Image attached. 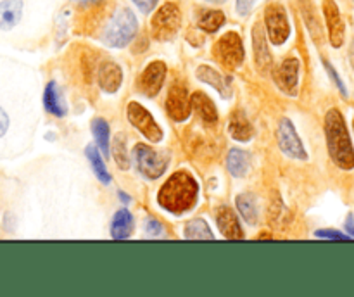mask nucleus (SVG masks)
<instances>
[{
  "mask_svg": "<svg viewBox=\"0 0 354 297\" xmlns=\"http://www.w3.org/2000/svg\"><path fill=\"white\" fill-rule=\"evenodd\" d=\"M33 82L24 66L0 55V159L28 147L31 135Z\"/></svg>",
  "mask_w": 354,
  "mask_h": 297,
  "instance_id": "nucleus-1",
  "label": "nucleus"
},
{
  "mask_svg": "<svg viewBox=\"0 0 354 297\" xmlns=\"http://www.w3.org/2000/svg\"><path fill=\"white\" fill-rule=\"evenodd\" d=\"M197 192H199V186H197L196 178L190 173L178 171L173 173L166 180V183L159 190L158 200L161 207H165L169 213L183 214L192 209L197 200Z\"/></svg>",
  "mask_w": 354,
  "mask_h": 297,
  "instance_id": "nucleus-2",
  "label": "nucleus"
},
{
  "mask_svg": "<svg viewBox=\"0 0 354 297\" xmlns=\"http://www.w3.org/2000/svg\"><path fill=\"white\" fill-rule=\"evenodd\" d=\"M325 137H327V147L332 161L341 169H353L354 148L344 117L337 109H330L325 116Z\"/></svg>",
  "mask_w": 354,
  "mask_h": 297,
  "instance_id": "nucleus-3",
  "label": "nucleus"
},
{
  "mask_svg": "<svg viewBox=\"0 0 354 297\" xmlns=\"http://www.w3.org/2000/svg\"><path fill=\"white\" fill-rule=\"evenodd\" d=\"M138 30V21L133 10L128 7H121L114 12L111 21L104 30V41L109 47L123 48L135 38Z\"/></svg>",
  "mask_w": 354,
  "mask_h": 297,
  "instance_id": "nucleus-4",
  "label": "nucleus"
},
{
  "mask_svg": "<svg viewBox=\"0 0 354 297\" xmlns=\"http://www.w3.org/2000/svg\"><path fill=\"white\" fill-rule=\"evenodd\" d=\"M131 159L135 162V168L138 169L140 175L145 178L156 180L165 175L168 168V157L162 152H158L156 148L149 147L145 144H137L131 151Z\"/></svg>",
  "mask_w": 354,
  "mask_h": 297,
  "instance_id": "nucleus-5",
  "label": "nucleus"
},
{
  "mask_svg": "<svg viewBox=\"0 0 354 297\" xmlns=\"http://www.w3.org/2000/svg\"><path fill=\"white\" fill-rule=\"evenodd\" d=\"M180 26H182V12L180 7L173 2H166L165 6L159 7L151 21L152 37L161 41L171 40L178 33Z\"/></svg>",
  "mask_w": 354,
  "mask_h": 297,
  "instance_id": "nucleus-6",
  "label": "nucleus"
},
{
  "mask_svg": "<svg viewBox=\"0 0 354 297\" xmlns=\"http://www.w3.org/2000/svg\"><path fill=\"white\" fill-rule=\"evenodd\" d=\"M265 26L273 45H283L290 37V23L282 3H270L265 9Z\"/></svg>",
  "mask_w": 354,
  "mask_h": 297,
  "instance_id": "nucleus-7",
  "label": "nucleus"
},
{
  "mask_svg": "<svg viewBox=\"0 0 354 297\" xmlns=\"http://www.w3.org/2000/svg\"><path fill=\"white\" fill-rule=\"evenodd\" d=\"M214 57L227 68L234 69L244 62V45L235 31H228L214 45Z\"/></svg>",
  "mask_w": 354,
  "mask_h": 297,
  "instance_id": "nucleus-8",
  "label": "nucleus"
},
{
  "mask_svg": "<svg viewBox=\"0 0 354 297\" xmlns=\"http://www.w3.org/2000/svg\"><path fill=\"white\" fill-rule=\"evenodd\" d=\"M127 116L128 119H130V123L133 124V126L137 128V130L147 138V140L154 142V144H158V142L162 140L161 128H159V124L156 123L152 114L149 113L144 106H140V104L137 102H130L128 104Z\"/></svg>",
  "mask_w": 354,
  "mask_h": 297,
  "instance_id": "nucleus-9",
  "label": "nucleus"
},
{
  "mask_svg": "<svg viewBox=\"0 0 354 297\" xmlns=\"http://www.w3.org/2000/svg\"><path fill=\"white\" fill-rule=\"evenodd\" d=\"M277 140H279V147L282 148L283 154L290 159H297V161H304L308 159L304 145L301 142L299 135H297L296 128H294L292 121L289 117H283L279 124V131H277Z\"/></svg>",
  "mask_w": 354,
  "mask_h": 297,
  "instance_id": "nucleus-10",
  "label": "nucleus"
},
{
  "mask_svg": "<svg viewBox=\"0 0 354 297\" xmlns=\"http://www.w3.org/2000/svg\"><path fill=\"white\" fill-rule=\"evenodd\" d=\"M24 0H0V35H12L24 19Z\"/></svg>",
  "mask_w": 354,
  "mask_h": 297,
  "instance_id": "nucleus-11",
  "label": "nucleus"
},
{
  "mask_svg": "<svg viewBox=\"0 0 354 297\" xmlns=\"http://www.w3.org/2000/svg\"><path fill=\"white\" fill-rule=\"evenodd\" d=\"M166 111H168L169 117H173L175 121H183L190 116V111H192L190 97L182 83H175L169 88L168 99H166Z\"/></svg>",
  "mask_w": 354,
  "mask_h": 297,
  "instance_id": "nucleus-12",
  "label": "nucleus"
},
{
  "mask_svg": "<svg viewBox=\"0 0 354 297\" xmlns=\"http://www.w3.org/2000/svg\"><path fill=\"white\" fill-rule=\"evenodd\" d=\"M166 76V64L162 61H154L144 69V73L140 75L138 79V88L142 93H145L147 97L158 95L159 90L162 88V83H165Z\"/></svg>",
  "mask_w": 354,
  "mask_h": 297,
  "instance_id": "nucleus-13",
  "label": "nucleus"
},
{
  "mask_svg": "<svg viewBox=\"0 0 354 297\" xmlns=\"http://www.w3.org/2000/svg\"><path fill=\"white\" fill-rule=\"evenodd\" d=\"M324 14L325 21H327L328 28V38H330L332 47L339 48L344 44V35H346V26L344 21H342L341 10H339L337 3L334 0H324Z\"/></svg>",
  "mask_w": 354,
  "mask_h": 297,
  "instance_id": "nucleus-14",
  "label": "nucleus"
},
{
  "mask_svg": "<svg viewBox=\"0 0 354 297\" xmlns=\"http://www.w3.org/2000/svg\"><path fill=\"white\" fill-rule=\"evenodd\" d=\"M275 82L282 92H294L299 82V61L297 59H286L275 71Z\"/></svg>",
  "mask_w": 354,
  "mask_h": 297,
  "instance_id": "nucleus-15",
  "label": "nucleus"
},
{
  "mask_svg": "<svg viewBox=\"0 0 354 297\" xmlns=\"http://www.w3.org/2000/svg\"><path fill=\"white\" fill-rule=\"evenodd\" d=\"M97 82H99L100 88L107 93H114L120 90L121 83H123V71L120 66L113 61L102 62L97 73Z\"/></svg>",
  "mask_w": 354,
  "mask_h": 297,
  "instance_id": "nucleus-16",
  "label": "nucleus"
},
{
  "mask_svg": "<svg viewBox=\"0 0 354 297\" xmlns=\"http://www.w3.org/2000/svg\"><path fill=\"white\" fill-rule=\"evenodd\" d=\"M216 223L218 227H220L221 233L227 238H230V240H241V238H244V233H242V228L241 224H239L237 216H235V213L230 207L223 206L218 209Z\"/></svg>",
  "mask_w": 354,
  "mask_h": 297,
  "instance_id": "nucleus-17",
  "label": "nucleus"
},
{
  "mask_svg": "<svg viewBox=\"0 0 354 297\" xmlns=\"http://www.w3.org/2000/svg\"><path fill=\"white\" fill-rule=\"evenodd\" d=\"M44 107L48 114L55 117H64L68 113V107H66L64 99H62L61 92H59V86L55 82H48L47 86L44 90Z\"/></svg>",
  "mask_w": 354,
  "mask_h": 297,
  "instance_id": "nucleus-18",
  "label": "nucleus"
},
{
  "mask_svg": "<svg viewBox=\"0 0 354 297\" xmlns=\"http://www.w3.org/2000/svg\"><path fill=\"white\" fill-rule=\"evenodd\" d=\"M197 78L201 82L207 83V85L213 86L216 92L221 93V97H230V79H227L225 76H221L216 69L209 68V66H199L197 68Z\"/></svg>",
  "mask_w": 354,
  "mask_h": 297,
  "instance_id": "nucleus-19",
  "label": "nucleus"
},
{
  "mask_svg": "<svg viewBox=\"0 0 354 297\" xmlns=\"http://www.w3.org/2000/svg\"><path fill=\"white\" fill-rule=\"evenodd\" d=\"M252 45H254V57L258 66L261 69H268L272 66V54H270L268 47H266V35L261 23L254 24V30H252Z\"/></svg>",
  "mask_w": 354,
  "mask_h": 297,
  "instance_id": "nucleus-20",
  "label": "nucleus"
},
{
  "mask_svg": "<svg viewBox=\"0 0 354 297\" xmlns=\"http://www.w3.org/2000/svg\"><path fill=\"white\" fill-rule=\"evenodd\" d=\"M190 106L196 111L197 116L201 119H204L206 123H214L218 119V111L216 106L213 104V100L203 92H196L192 97H190Z\"/></svg>",
  "mask_w": 354,
  "mask_h": 297,
  "instance_id": "nucleus-21",
  "label": "nucleus"
},
{
  "mask_svg": "<svg viewBox=\"0 0 354 297\" xmlns=\"http://www.w3.org/2000/svg\"><path fill=\"white\" fill-rule=\"evenodd\" d=\"M228 131H230L232 138H235L239 142L251 140L252 135H254L251 123H249V119L245 117V114L242 111H237V113L232 114L230 123H228Z\"/></svg>",
  "mask_w": 354,
  "mask_h": 297,
  "instance_id": "nucleus-22",
  "label": "nucleus"
},
{
  "mask_svg": "<svg viewBox=\"0 0 354 297\" xmlns=\"http://www.w3.org/2000/svg\"><path fill=\"white\" fill-rule=\"evenodd\" d=\"M131 228H133V216L130 214V211H118L113 218V224H111V235H113V238H118V240L128 238L131 233Z\"/></svg>",
  "mask_w": 354,
  "mask_h": 297,
  "instance_id": "nucleus-23",
  "label": "nucleus"
},
{
  "mask_svg": "<svg viewBox=\"0 0 354 297\" xmlns=\"http://www.w3.org/2000/svg\"><path fill=\"white\" fill-rule=\"evenodd\" d=\"M227 168L232 176L241 178L249 169V154L241 148H232L227 155Z\"/></svg>",
  "mask_w": 354,
  "mask_h": 297,
  "instance_id": "nucleus-24",
  "label": "nucleus"
},
{
  "mask_svg": "<svg viewBox=\"0 0 354 297\" xmlns=\"http://www.w3.org/2000/svg\"><path fill=\"white\" fill-rule=\"evenodd\" d=\"M237 209L249 224H254L258 221V202L252 193H241L237 197Z\"/></svg>",
  "mask_w": 354,
  "mask_h": 297,
  "instance_id": "nucleus-25",
  "label": "nucleus"
},
{
  "mask_svg": "<svg viewBox=\"0 0 354 297\" xmlns=\"http://www.w3.org/2000/svg\"><path fill=\"white\" fill-rule=\"evenodd\" d=\"M92 131H93V137H95V142L97 145H99L100 151L104 152V155H107L109 157V152H111V147H109V124H107L106 119H102V117H95V119L92 121Z\"/></svg>",
  "mask_w": 354,
  "mask_h": 297,
  "instance_id": "nucleus-26",
  "label": "nucleus"
},
{
  "mask_svg": "<svg viewBox=\"0 0 354 297\" xmlns=\"http://www.w3.org/2000/svg\"><path fill=\"white\" fill-rule=\"evenodd\" d=\"M185 238L189 240H214L213 231L209 230L207 223L204 220H192L185 228Z\"/></svg>",
  "mask_w": 354,
  "mask_h": 297,
  "instance_id": "nucleus-27",
  "label": "nucleus"
},
{
  "mask_svg": "<svg viewBox=\"0 0 354 297\" xmlns=\"http://www.w3.org/2000/svg\"><path fill=\"white\" fill-rule=\"evenodd\" d=\"M225 24V14L221 10H207L199 17V28L204 33H216Z\"/></svg>",
  "mask_w": 354,
  "mask_h": 297,
  "instance_id": "nucleus-28",
  "label": "nucleus"
},
{
  "mask_svg": "<svg viewBox=\"0 0 354 297\" xmlns=\"http://www.w3.org/2000/svg\"><path fill=\"white\" fill-rule=\"evenodd\" d=\"M86 157H88L90 164H92L93 171H95V176L100 180L102 183H109L111 182V175L107 173L106 169V164H104L102 157H100L99 151H97V147H93V145H90V147H86Z\"/></svg>",
  "mask_w": 354,
  "mask_h": 297,
  "instance_id": "nucleus-29",
  "label": "nucleus"
},
{
  "mask_svg": "<svg viewBox=\"0 0 354 297\" xmlns=\"http://www.w3.org/2000/svg\"><path fill=\"white\" fill-rule=\"evenodd\" d=\"M301 12H303V17L306 19V24H308V28H310L311 33H313V37L320 38V35H322L320 24H318V19L315 17L313 6H311L310 0H301Z\"/></svg>",
  "mask_w": 354,
  "mask_h": 297,
  "instance_id": "nucleus-30",
  "label": "nucleus"
},
{
  "mask_svg": "<svg viewBox=\"0 0 354 297\" xmlns=\"http://www.w3.org/2000/svg\"><path fill=\"white\" fill-rule=\"evenodd\" d=\"M111 154H113L114 161H116V164L120 166L121 169H128V155H127V148H124V142L121 144V138L118 137L116 140H114L113 144V148H111Z\"/></svg>",
  "mask_w": 354,
  "mask_h": 297,
  "instance_id": "nucleus-31",
  "label": "nucleus"
},
{
  "mask_svg": "<svg viewBox=\"0 0 354 297\" xmlns=\"http://www.w3.org/2000/svg\"><path fill=\"white\" fill-rule=\"evenodd\" d=\"M145 231H147L149 237H158V235L162 233V224L158 220H154V218H147V221H145Z\"/></svg>",
  "mask_w": 354,
  "mask_h": 297,
  "instance_id": "nucleus-32",
  "label": "nucleus"
},
{
  "mask_svg": "<svg viewBox=\"0 0 354 297\" xmlns=\"http://www.w3.org/2000/svg\"><path fill=\"white\" fill-rule=\"evenodd\" d=\"M315 237L318 238H334V240H349L351 235L341 233V231H334V230H320L315 233Z\"/></svg>",
  "mask_w": 354,
  "mask_h": 297,
  "instance_id": "nucleus-33",
  "label": "nucleus"
},
{
  "mask_svg": "<svg viewBox=\"0 0 354 297\" xmlns=\"http://www.w3.org/2000/svg\"><path fill=\"white\" fill-rule=\"evenodd\" d=\"M324 64H325V69H327V71H328V75H330L332 79H334V82H335V85H337L339 90H341L342 95H348V92H346V85H344V83H342V79L339 78V75H337V73H335V69L332 68V66L328 64L327 61H324Z\"/></svg>",
  "mask_w": 354,
  "mask_h": 297,
  "instance_id": "nucleus-34",
  "label": "nucleus"
},
{
  "mask_svg": "<svg viewBox=\"0 0 354 297\" xmlns=\"http://www.w3.org/2000/svg\"><path fill=\"white\" fill-rule=\"evenodd\" d=\"M131 2H133L135 6L142 10V12L149 14L151 10L156 9V6H158L159 0H131Z\"/></svg>",
  "mask_w": 354,
  "mask_h": 297,
  "instance_id": "nucleus-35",
  "label": "nucleus"
},
{
  "mask_svg": "<svg viewBox=\"0 0 354 297\" xmlns=\"http://www.w3.org/2000/svg\"><path fill=\"white\" fill-rule=\"evenodd\" d=\"M256 0H237V12L241 14V16H248L249 12H251V9L254 7Z\"/></svg>",
  "mask_w": 354,
  "mask_h": 297,
  "instance_id": "nucleus-36",
  "label": "nucleus"
},
{
  "mask_svg": "<svg viewBox=\"0 0 354 297\" xmlns=\"http://www.w3.org/2000/svg\"><path fill=\"white\" fill-rule=\"evenodd\" d=\"M346 228H348L349 235L354 237V216H353V214L348 218V221H346Z\"/></svg>",
  "mask_w": 354,
  "mask_h": 297,
  "instance_id": "nucleus-37",
  "label": "nucleus"
},
{
  "mask_svg": "<svg viewBox=\"0 0 354 297\" xmlns=\"http://www.w3.org/2000/svg\"><path fill=\"white\" fill-rule=\"evenodd\" d=\"M118 195H120V197H121V199H124V202H130V197H128V195H127V193L120 192V193H118Z\"/></svg>",
  "mask_w": 354,
  "mask_h": 297,
  "instance_id": "nucleus-38",
  "label": "nucleus"
},
{
  "mask_svg": "<svg viewBox=\"0 0 354 297\" xmlns=\"http://www.w3.org/2000/svg\"><path fill=\"white\" fill-rule=\"evenodd\" d=\"M73 2H76V3H90V2H93V0H73Z\"/></svg>",
  "mask_w": 354,
  "mask_h": 297,
  "instance_id": "nucleus-39",
  "label": "nucleus"
},
{
  "mask_svg": "<svg viewBox=\"0 0 354 297\" xmlns=\"http://www.w3.org/2000/svg\"><path fill=\"white\" fill-rule=\"evenodd\" d=\"M351 61H353V66H354V50L351 52Z\"/></svg>",
  "mask_w": 354,
  "mask_h": 297,
  "instance_id": "nucleus-40",
  "label": "nucleus"
}]
</instances>
